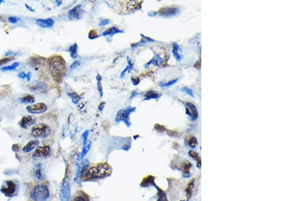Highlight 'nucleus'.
<instances>
[{"instance_id":"nucleus-15","label":"nucleus","mask_w":305,"mask_h":201,"mask_svg":"<svg viewBox=\"0 0 305 201\" xmlns=\"http://www.w3.org/2000/svg\"><path fill=\"white\" fill-rule=\"evenodd\" d=\"M36 24L43 29H51L54 25V20L52 19H38L35 20Z\"/></svg>"},{"instance_id":"nucleus-48","label":"nucleus","mask_w":305,"mask_h":201,"mask_svg":"<svg viewBox=\"0 0 305 201\" xmlns=\"http://www.w3.org/2000/svg\"><path fill=\"white\" fill-rule=\"evenodd\" d=\"M31 79V73L29 72V73L27 74V76H26V79H27V81H29Z\"/></svg>"},{"instance_id":"nucleus-4","label":"nucleus","mask_w":305,"mask_h":201,"mask_svg":"<svg viewBox=\"0 0 305 201\" xmlns=\"http://www.w3.org/2000/svg\"><path fill=\"white\" fill-rule=\"evenodd\" d=\"M136 109L135 107L128 106L126 109H123L119 110L115 117V121L117 123L123 122L127 125V127H130L131 123L130 121V117L132 113L136 111Z\"/></svg>"},{"instance_id":"nucleus-40","label":"nucleus","mask_w":305,"mask_h":201,"mask_svg":"<svg viewBox=\"0 0 305 201\" xmlns=\"http://www.w3.org/2000/svg\"><path fill=\"white\" fill-rule=\"evenodd\" d=\"M20 19H18V18H16V17H14V16H10L8 17V21L12 23V24H16V23L19 22V20Z\"/></svg>"},{"instance_id":"nucleus-20","label":"nucleus","mask_w":305,"mask_h":201,"mask_svg":"<svg viewBox=\"0 0 305 201\" xmlns=\"http://www.w3.org/2000/svg\"><path fill=\"white\" fill-rule=\"evenodd\" d=\"M162 63H163V58L159 55L156 54L153 58L151 59V60L148 63L146 64L145 67L146 68H147V67H148L149 65H151V64H153V65L155 66H159L160 65H161Z\"/></svg>"},{"instance_id":"nucleus-53","label":"nucleus","mask_w":305,"mask_h":201,"mask_svg":"<svg viewBox=\"0 0 305 201\" xmlns=\"http://www.w3.org/2000/svg\"><path fill=\"white\" fill-rule=\"evenodd\" d=\"M180 201H185V200H180Z\"/></svg>"},{"instance_id":"nucleus-29","label":"nucleus","mask_w":305,"mask_h":201,"mask_svg":"<svg viewBox=\"0 0 305 201\" xmlns=\"http://www.w3.org/2000/svg\"><path fill=\"white\" fill-rule=\"evenodd\" d=\"M194 182H195V180H194V179H193L192 181L190 182L189 184H188L187 185V188H186L185 191H186V195H187V201L190 200V198H191V196H192L193 189L194 187Z\"/></svg>"},{"instance_id":"nucleus-18","label":"nucleus","mask_w":305,"mask_h":201,"mask_svg":"<svg viewBox=\"0 0 305 201\" xmlns=\"http://www.w3.org/2000/svg\"><path fill=\"white\" fill-rule=\"evenodd\" d=\"M91 144H92L91 141L89 140H87L86 141V142L84 143V146H83L81 153H80V154L78 156L79 160L83 159L85 156H86V154L88 153V152L90 150V148H91Z\"/></svg>"},{"instance_id":"nucleus-31","label":"nucleus","mask_w":305,"mask_h":201,"mask_svg":"<svg viewBox=\"0 0 305 201\" xmlns=\"http://www.w3.org/2000/svg\"><path fill=\"white\" fill-rule=\"evenodd\" d=\"M102 77L100 74H98L96 76V82H97V89L99 92L100 97L102 98L103 96V87L102 86Z\"/></svg>"},{"instance_id":"nucleus-34","label":"nucleus","mask_w":305,"mask_h":201,"mask_svg":"<svg viewBox=\"0 0 305 201\" xmlns=\"http://www.w3.org/2000/svg\"><path fill=\"white\" fill-rule=\"evenodd\" d=\"M188 154H189V156H191V157H192V158L196 160V161H197V167H198V168H200L201 167V158L200 156H199L198 154L193 150H191L188 152Z\"/></svg>"},{"instance_id":"nucleus-22","label":"nucleus","mask_w":305,"mask_h":201,"mask_svg":"<svg viewBox=\"0 0 305 201\" xmlns=\"http://www.w3.org/2000/svg\"><path fill=\"white\" fill-rule=\"evenodd\" d=\"M141 36L142 37V39H141V40L140 41V42H138V43H134V44H132V45H131L132 47V48H134V47H138V46L147 44V43H152V42H155V40L149 38L148 37H146V36H144L143 35H141Z\"/></svg>"},{"instance_id":"nucleus-52","label":"nucleus","mask_w":305,"mask_h":201,"mask_svg":"<svg viewBox=\"0 0 305 201\" xmlns=\"http://www.w3.org/2000/svg\"><path fill=\"white\" fill-rule=\"evenodd\" d=\"M2 3H4V1H3V0H0V4Z\"/></svg>"},{"instance_id":"nucleus-42","label":"nucleus","mask_w":305,"mask_h":201,"mask_svg":"<svg viewBox=\"0 0 305 201\" xmlns=\"http://www.w3.org/2000/svg\"><path fill=\"white\" fill-rule=\"evenodd\" d=\"M89 132L90 131L87 130V131H86L85 132L82 134L81 135V138L83 139V141L84 142H86V141H87V137H88V135H89Z\"/></svg>"},{"instance_id":"nucleus-9","label":"nucleus","mask_w":305,"mask_h":201,"mask_svg":"<svg viewBox=\"0 0 305 201\" xmlns=\"http://www.w3.org/2000/svg\"><path fill=\"white\" fill-rule=\"evenodd\" d=\"M36 123V117L33 115H25L19 123L20 127L27 130L31 127H33Z\"/></svg>"},{"instance_id":"nucleus-7","label":"nucleus","mask_w":305,"mask_h":201,"mask_svg":"<svg viewBox=\"0 0 305 201\" xmlns=\"http://www.w3.org/2000/svg\"><path fill=\"white\" fill-rule=\"evenodd\" d=\"M26 109H27L28 112H29L30 114L36 115L41 114V113H43L47 111L48 106L44 103L40 102L37 103V104L27 106Z\"/></svg>"},{"instance_id":"nucleus-28","label":"nucleus","mask_w":305,"mask_h":201,"mask_svg":"<svg viewBox=\"0 0 305 201\" xmlns=\"http://www.w3.org/2000/svg\"><path fill=\"white\" fill-rule=\"evenodd\" d=\"M20 102L23 104H33L35 102V99L33 95L29 94L20 98Z\"/></svg>"},{"instance_id":"nucleus-21","label":"nucleus","mask_w":305,"mask_h":201,"mask_svg":"<svg viewBox=\"0 0 305 201\" xmlns=\"http://www.w3.org/2000/svg\"><path fill=\"white\" fill-rule=\"evenodd\" d=\"M144 100H149L151 99L157 100L161 96V94H160L158 92L155 91H149L144 95Z\"/></svg>"},{"instance_id":"nucleus-26","label":"nucleus","mask_w":305,"mask_h":201,"mask_svg":"<svg viewBox=\"0 0 305 201\" xmlns=\"http://www.w3.org/2000/svg\"><path fill=\"white\" fill-rule=\"evenodd\" d=\"M71 201H89V198L84 192H79L75 195Z\"/></svg>"},{"instance_id":"nucleus-17","label":"nucleus","mask_w":305,"mask_h":201,"mask_svg":"<svg viewBox=\"0 0 305 201\" xmlns=\"http://www.w3.org/2000/svg\"><path fill=\"white\" fill-rule=\"evenodd\" d=\"M39 144H40V141H39L38 140H31L27 144H26L24 147H23L22 151L26 153H30V152H31L32 150H34L36 147L38 146Z\"/></svg>"},{"instance_id":"nucleus-27","label":"nucleus","mask_w":305,"mask_h":201,"mask_svg":"<svg viewBox=\"0 0 305 201\" xmlns=\"http://www.w3.org/2000/svg\"><path fill=\"white\" fill-rule=\"evenodd\" d=\"M67 95H68V96L69 98H70V99L71 100L72 102H73L74 104H78L79 102L80 101V100H81V98L80 97L79 95L77 94V93L73 92H67Z\"/></svg>"},{"instance_id":"nucleus-33","label":"nucleus","mask_w":305,"mask_h":201,"mask_svg":"<svg viewBox=\"0 0 305 201\" xmlns=\"http://www.w3.org/2000/svg\"><path fill=\"white\" fill-rule=\"evenodd\" d=\"M178 81V78L172 79L171 81L168 82H160L159 83V86L162 87V88H167V87H170L172 86L173 85L175 84L176 82Z\"/></svg>"},{"instance_id":"nucleus-51","label":"nucleus","mask_w":305,"mask_h":201,"mask_svg":"<svg viewBox=\"0 0 305 201\" xmlns=\"http://www.w3.org/2000/svg\"><path fill=\"white\" fill-rule=\"evenodd\" d=\"M56 3L57 4L58 6H59V5H61V2H59L58 1H56Z\"/></svg>"},{"instance_id":"nucleus-35","label":"nucleus","mask_w":305,"mask_h":201,"mask_svg":"<svg viewBox=\"0 0 305 201\" xmlns=\"http://www.w3.org/2000/svg\"><path fill=\"white\" fill-rule=\"evenodd\" d=\"M187 144L190 147H191V148H195L197 144V139L194 137V136H191V137L188 138L187 139Z\"/></svg>"},{"instance_id":"nucleus-43","label":"nucleus","mask_w":305,"mask_h":201,"mask_svg":"<svg viewBox=\"0 0 305 201\" xmlns=\"http://www.w3.org/2000/svg\"><path fill=\"white\" fill-rule=\"evenodd\" d=\"M131 80L134 86H137L140 83V78H138V77H132Z\"/></svg>"},{"instance_id":"nucleus-8","label":"nucleus","mask_w":305,"mask_h":201,"mask_svg":"<svg viewBox=\"0 0 305 201\" xmlns=\"http://www.w3.org/2000/svg\"><path fill=\"white\" fill-rule=\"evenodd\" d=\"M84 12L81 5H77L68 12L69 19L71 20H79L84 16Z\"/></svg>"},{"instance_id":"nucleus-44","label":"nucleus","mask_w":305,"mask_h":201,"mask_svg":"<svg viewBox=\"0 0 305 201\" xmlns=\"http://www.w3.org/2000/svg\"><path fill=\"white\" fill-rule=\"evenodd\" d=\"M155 128L157 131H161V132H162V131H164L165 130V127H164L163 125H159V124H155Z\"/></svg>"},{"instance_id":"nucleus-6","label":"nucleus","mask_w":305,"mask_h":201,"mask_svg":"<svg viewBox=\"0 0 305 201\" xmlns=\"http://www.w3.org/2000/svg\"><path fill=\"white\" fill-rule=\"evenodd\" d=\"M71 194V184L69 179L65 178L63 182L62 183L60 190V199L61 201H70Z\"/></svg>"},{"instance_id":"nucleus-37","label":"nucleus","mask_w":305,"mask_h":201,"mask_svg":"<svg viewBox=\"0 0 305 201\" xmlns=\"http://www.w3.org/2000/svg\"><path fill=\"white\" fill-rule=\"evenodd\" d=\"M80 64H81V62H80L79 60H76L71 64L70 67H69V69H70L71 71H73V70H75V69L78 68V67L80 66Z\"/></svg>"},{"instance_id":"nucleus-19","label":"nucleus","mask_w":305,"mask_h":201,"mask_svg":"<svg viewBox=\"0 0 305 201\" xmlns=\"http://www.w3.org/2000/svg\"><path fill=\"white\" fill-rule=\"evenodd\" d=\"M123 31L119 29L117 27H113L108 28V29L105 31L104 32L102 33V35L106 37V36H113L114 35L118 34V33H123Z\"/></svg>"},{"instance_id":"nucleus-25","label":"nucleus","mask_w":305,"mask_h":201,"mask_svg":"<svg viewBox=\"0 0 305 201\" xmlns=\"http://www.w3.org/2000/svg\"><path fill=\"white\" fill-rule=\"evenodd\" d=\"M68 51L72 58L76 59L78 57V45L77 43H74V44L71 45Z\"/></svg>"},{"instance_id":"nucleus-12","label":"nucleus","mask_w":305,"mask_h":201,"mask_svg":"<svg viewBox=\"0 0 305 201\" xmlns=\"http://www.w3.org/2000/svg\"><path fill=\"white\" fill-rule=\"evenodd\" d=\"M180 9L176 7H165L159 10V14L163 17L175 16L179 14Z\"/></svg>"},{"instance_id":"nucleus-50","label":"nucleus","mask_w":305,"mask_h":201,"mask_svg":"<svg viewBox=\"0 0 305 201\" xmlns=\"http://www.w3.org/2000/svg\"><path fill=\"white\" fill-rule=\"evenodd\" d=\"M138 94L136 92H132V96L130 97V99H132V98L136 96Z\"/></svg>"},{"instance_id":"nucleus-24","label":"nucleus","mask_w":305,"mask_h":201,"mask_svg":"<svg viewBox=\"0 0 305 201\" xmlns=\"http://www.w3.org/2000/svg\"><path fill=\"white\" fill-rule=\"evenodd\" d=\"M33 176L37 180H42L43 178V172H42V167L41 165H39L35 168L34 173H33Z\"/></svg>"},{"instance_id":"nucleus-38","label":"nucleus","mask_w":305,"mask_h":201,"mask_svg":"<svg viewBox=\"0 0 305 201\" xmlns=\"http://www.w3.org/2000/svg\"><path fill=\"white\" fill-rule=\"evenodd\" d=\"M111 23V20L108 19H105L100 20L99 23V25L100 27H104V26L107 25Z\"/></svg>"},{"instance_id":"nucleus-39","label":"nucleus","mask_w":305,"mask_h":201,"mask_svg":"<svg viewBox=\"0 0 305 201\" xmlns=\"http://www.w3.org/2000/svg\"><path fill=\"white\" fill-rule=\"evenodd\" d=\"M96 37H99V35L96 34V33L95 32V31L94 30L90 31V32L89 33V38L91 39H94L96 38Z\"/></svg>"},{"instance_id":"nucleus-32","label":"nucleus","mask_w":305,"mask_h":201,"mask_svg":"<svg viewBox=\"0 0 305 201\" xmlns=\"http://www.w3.org/2000/svg\"><path fill=\"white\" fill-rule=\"evenodd\" d=\"M19 65H20V63H19V62H15V63L12 64L11 65L5 66L1 67V68H0V70H1V71H3V72L13 71V70H15V69H16Z\"/></svg>"},{"instance_id":"nucleus-49","label":"nucleus","mask_w":305,"mask_h":201,"mask_svg":"<svg viewBox=\"0 0 305 201\" xmlns=\"http://www.w3.org/2000/svg\"><path fill=\"white\" fill-rule=\"evenodd\" d=\"M157 14V12H155V11H152V12H150L149 14H148V16H151V17H154L155 15Z\"/></svg>"},{"instance_id":"nucleus-2","label":"nucleus","mask_w":305,"mask_h":201,"mask_svg":"<svg viewBox=\"0 0 305 201\" xmlns=\"http://www.w3.org/2000/svg\"><path fill=\"white\" fill-rule=\"evenodd\" d=\"M49 68L54 79L61 83L66 74V63L61 56H54L49 59Z\"/></svg>"},{"instance_id":"nucleus-1","label":"nucleus","mask_w":305,"mask_h":201,"mask_svg":"<svg viewBox=\"0 0 305 201\" xmlns=\"http://www.w3.org/2000/svg\"><path fill=\"white\" fill-rule=\"evenodd\" d=\"M112 173V169L107 163H98L88 167L84 173L81 177V180L99 179L105 178L109 176Z\"/></svg>"},{"instance_id":"nucleus-3","label":"nucleus","mask_w":305,"mask_h":201,"mask_svg":"<svg viewBox=\"0 0 305 201\" xmlns=\"http://www.w3.org/2000/svg\"><path fill=\"white\" fill-rule=\"evenodd\" d=\"M50 190L47 185L37 184L33 189L31 197L34 201H46L50 198Z\"/></svg>"},{"instance_id":"nucleus-36","label":"nucleus","mask_w":305,"mask_h":201,"mask_svg":"<svg viewBox=\"0 0 305 201\" xmlns=\"http://www.w3.org/2000/svg\"><path fill=\"white\" fill-rule=\"evenodd\" d=\"M181 91L185 92V94H187V95H188V96H190L191 97H194V94H193V90L188 88V87H182L181 88Z\"/></svg>"},{"instance_id":"nucleus-13","label":"nucleus","mask_w":305,"mask_h":201,"mask_svg":"<svg viewBox=\"0 0 305 201\" xmlns=\"http://www.w3.org/2000/svg\"><path fill=\"white\" fill-rule=\"evenodd\" d=\"M50 152V148L48 146H39L36 148L34 153L33 154V157L35 159L39 158H46L49 156Z\"/></svg>"},{"instance_id":"nucleus-10","label":"nucleus","mask_w":305,"mask_h":201,"mask_svg":"<svg viewBox=\"0 0 305 201\" xmlns=\"http://www.w3.org/2000/svg\"><path fill=\"white\" fill-rule=\"evenodd\" d=\"M16 190V185L12 181H6L2 185L1 191L7 197H12L15 194Z\"/></svg>"},{"instance_id":"nucleus-5","label":"nucleus","mask_w":305,"mask_h":201,"mask_svg":"<svg viewBox=\"0 0 305 201\" xmlns=\"http://www.w3.org/2000/svg\"><path fill=\"white\" fill-rule=\"evenodd\" d=\"M51 130L49 125L40 123L34 125L31 130V135L35 138H45L50 135Z\"/></svg>"},{"instance_id":"nucleus-11","label":"nucleus","mask_w":305,"mask_h":201,"mask_svg":"<svg viewBox=\"0 0 305 201\" xmlns=\"http://www.w3.org/2000/svg\"><path fill=\"white\" fill-rule=\"evenodd\" d=\"M89 163H90L88 160L85 159L84 161H81V163L77 165L76 171V177H75L74 179L75 182L77 183L80 179H81L82 175L84 174V173L86 171L87 168H88Z\"/></svg>"},{"instance_id":"nucleus-14","label":"nucleus","mask_w":305,"mask_h":201,"mask_svg":"<svg viewBox=\"0 0 305 201\" xmlns=\"http://www.w3.org/2000/svg\"><path fill=\"white\" fill-rule=\"evenodd\" d=\"M186 107V114L189 116L192 121H195L198 118V111L195 105L191 102H187L185 104Z\"/></svg>"},{"instance_id":"nucleus-30","label":"nucleus","mask_w":305,"mask_h":201,"mask_svg":"<svg viewBox=\"0 0 305 201\" xmlns=\"http://www.w3.org/2000/svg\"><path fill=\"white\" fill-rule=\"evenodd\" d=\"M191 164L190 163H188V162H187V163H183V165H182V174H183V176H184L185 177H188L190 176V169H191Z\"/></svg>"},{"instance_id":"nucleus-23","label":"nucleus","mask_w":305,"mask_h":201,"mask_svg":"<svg viewBox=\"0 0 305 201\" xmlns=\"http://www.w3.org/2000/svg\"><path fill=\"white\" fill-rule=\"evenodd\" d=\"M46 89H47V86H46L45 83H43V82L35 84V86H32L31 88V91L35 92H44Z\"/></svg>"},{"instance_id":"nucleus-16","label":"nucleus","mask_w":305,"mask_h":201,"mask_svg":"<svg viewBox=\"0 0 305 201\" xmlns=\"http://www.w3.org/2000/svg\"><path fill=\"white\" fill-rule=\"evenodd\" d=\"M172 53L173 55H174V58L176 61L180 62L181 61L182 59V50L180 46L178 44L176 43H173L172 44Z\"/></svg>"},{"instance_id":"nucleus-41","label":"nucleus","mask_w":305,"mask_h":201,"mask_svg":"<svg viewBox=\"0 0 305 201\" xmlns=\"http://www.w3.org/2000/svg\"><path fill=\"white\" fill-rule=\"evenodd\" d=\"M13 59V58H11V57H9V58H4V59H2V60H0V66L4 65V64H6L8 63V62H10V60H12Z\"/></svg>"},{"instance_id":"nucleus-45","label":"nucleus","mask_w":305,"mask_h":201,"mask_svg":"<svg viewBox=\"0 0 305 201\" xmlns=\"http://www.w3.org/2000/svg\"><path fill=\"white\" fill-rule=\"evenodd\" d=\"M26 76H27V73H26L24 71L20 72V73L18 74V77H19V78H20V79H26Z\"/></svg>"},{"instance_id":"nucleus-46","label":"nucleus","mask_w":305,"mask_h":201,"mask_svg":"<svg viewBox=\"0 0 305 201\" xmlns=\"http://www.w3.org/2000/svg\"><path fill=\"white\" fill-rule=\"evenodd\" d=\"M105 102H101L100 104V105L99 106V107H98V109H99V110L100 112L102 111L103 109H104L105 107Z\"/></svg>"},{"instance_id":"nucleus-47","label":"nucleus","mask_w":305,"mask_h":201,"mask_svg":"<svg viewBox=\"0 0 305 201\" xmlns=\"http://www.w3.org/2000/svg\"><path fill=\"white\" fill-rule=\"evenodd\" d=\"M25 7H26V8H27L28 10H29L30 12H35V10L34 9H33V7H31V6H29V5H27V4H25Z\"/></svg>"}]
</instances>
